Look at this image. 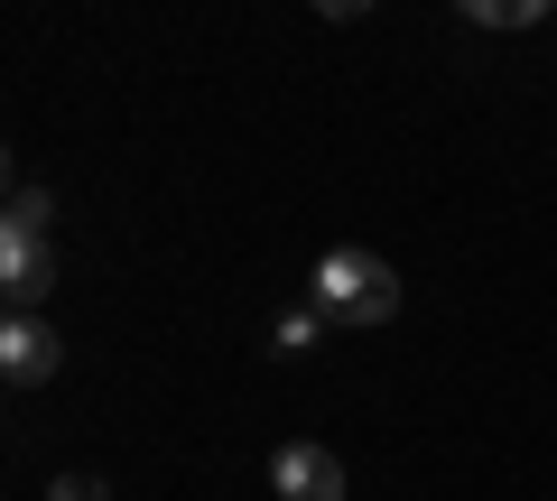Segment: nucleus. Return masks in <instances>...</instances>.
Segmentation results:
<instances>
[{
  "label": "nucleus",
  "mask_w": 557,
  "mask_h": 501,
  "mask_svg": "<svg viewBox=\"0 0 557 501\" xmlns=\"http://www.w3.org/2000/svg\"><path fill=\"white\" fill-rule=\"evenodd\" d=\"M47 186H10V214H0V288H10V316H38V298L57 288V233H47Z\"/></svg>",
  "instance_id": "f257e3e1"
},
{
  "label": "nucleus",
  "mask_w": 557,
  "mask_h": 501,
  "mask_svg": "<svg viewBox=\"0 0 557 501\" xmlns=\"http://www.w3.org/2000/svg\"><path fill=\"white\" fill-rule=\"evenodd\" d=\"M307 306H325V325H391L399 316V270L381 251H325L307 270Z\"/></svg>",
  "instance_id": "f03ea898"
},
{
  "label": "nucleus",
  "mask_w": 557,
  "mask_h": 501,
  "mask_svg": "<svg viewBox=\"0 0 557 501\" xmlns=\"http://www.w3.org/2000/svg\"><path fill=\"white\" fill-rule=\"evenodd\" d=\"M270 492L278 501H344V492H354V474H344V455H335V446H278V455H270Z\"/></svg>",
  "instance_id": "7ed1b4c3"
},
{
  "label": "nucleus",
  "mask_w": 557,
  "mask_h": 501,
  "mask_svg": "<svg viewBox=\"0 0 557 501\" xmlns=\"http://www.w3.org/2000/svg\"><path fill=\"white\" fill-rule=\"evenodd\" d=\"M57 362H65V343H57L47 316H10V325H0V372H10V390L57 381Z\"/></svg>",
  "instance_id": "20e7f679"
},
{
  "label": "nucleus",
  "mask_w": 557,
  "mask_h": 501,
  "mask_svg": "<svg viewBox=\"0 0 557 501\" xmlns=\"http://www.w3.org/2000/svg\"><path fill=\"white\" fill-rule=\"evenodd\" d=\"M317 335H325V306H288V316L270 325V353L298 362V353H317Z\"/></svg>",
  "instance_id": "39448f33"
},
{
  "label": "nucleus",
  "mask_w": 557,
  "mask_h": 501,
  "mask_svg": "<svg viewBox=\"0 0 557 501\" xmlns=\"http://www.w3.org/2000/svg\"><path fill=\"white\" fill-rule=\"evenodd\" d=\"M465 20H474V28H539L548 10H539V0H474Z\"/></svg>",
  "instance_id": "423d86ee"
},
{
  "label": "nucleus",
  "mask_w": 557,
  "mask_h": 501,
  "mask_svg": "<svg viewBox=\"0 0 557 501\" xmlns=\"http://www.w3.org/2000/svg\"><path fill=\"white\" fill-rule=\"evenodd\" d=\"M47 501H102V483L94 474H57V483H47Z\"/></svg>",
  "instance_id": "0eeeda50"
}]
</instances>
